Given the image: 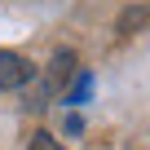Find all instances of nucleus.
Wrapping results in <instances>:
<instances>
[{
    "label": "nucleus",
    "mask_w": 150,
    "mask_h": 150,
    "mask_svg": "<svg viewBox=\"0 0 150 150\" xmlns=\"http://www.w3.org/2000/svg\"><path fill=\"white\" fill-rule=\"evenodd\" d=\"M88 88H93V80H88V75H80V80H75V88H71V97H66V102H84V97H88Z\"/></svg>",
    "instance_id": "obj_4"
},
{
    "label": "nucleus",
    "mask_w": 150,
    "mask_h": 150,
    "mask_svg": "<svg viewBox=\"0 0 150 150\" xmlns=\"http://www.w3.org/2000/svg\"><path fill=\"white\" fill-rule=\"evenodd\" d=\"M31 75H35V66H31L22 53H13V49H0V88H5V93L27 88V84H31Z\"/></svg>",
    "instance_id": "obj_2"
},
{
    "label": "nucleus",
    "mask_w": 150,
    "mask_h": 150,
    "mask_svg": "<svg viewBox=\"0 0 150 150\" xmlns=\"http://www.w3.org/2000/svg\"><path fill=\"white\" fill-rule=\"evenodd\" d=\"M71 71H75V53H71V49H57L53 62H49V75H44V84H40V93H35L31 106H44L49 97H57V93L66 88V80H71Z\"/></svg>",
    "instance_id": "obj_1"
},
{
    "label": "nucleus",
    "mask_w": 150,
    "mask_h": 150,
    "mask_svg": "<svg viewBox=\"0 0 150 150\" xmlns=\"http://www.w3.org/2000/svg\"><path fill=\"white\" fill-rule=\"evenodd\" d=\"M27 150H62V141H57V137H53V132H35V137H31V146H27Z\"/></svg>",
    "instance_id": "obj_3"
}]
</instances>
